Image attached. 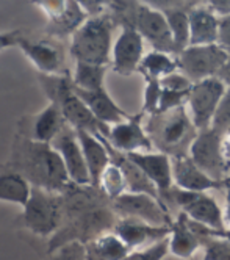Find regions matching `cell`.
Listing matches in <instances>:
<instances>
[{"label": "cell", "instance_id": "d6a6232c", "mask_svg": "<svg viewBox=\"0 0 230 260\" xmlns=\"http://www.w3.org/2000/svg\"><path fill=\"white\" fill-rule=\"evenodd\" d=\"M201 238V246L205 249L204 260H230V241L221 237L196 234Z\"/></svg>", "mask_w": 230, "mask_h": 260}, {"label": "cell", "instance_id": "7402d4cb", "mask_svg": "<svg viewBox=\"0 0 230 260\" xmlns=\"http://www.w3.org/2000/svg\"><path fill=\"white\" fill-rule=\"evenodd\" d=\"M125 155L133 163H137L140 168L146 173V176L155 183V187L160 193V198L166 206V198H168L169 191L172 190V187H174L171 158L165 154H160V152L158 154L133 152V154H125Z\"/></svg>", "mask_w": 230, "mask_h": 260}, {"label": "cell", "instance_id": "603a6c76", "mask_svg": "<svg viewBox=\"0 0 230 260\" xmlns=\"http://www.w3.org/2000/svg\"><path fill=\"white\" fill-rule=\"evenodd\" d=\"M172 163V177H174L176 187L194 191V193H205L208 190L224 188L222 182H216L212 177H208L204 171H201L194 161L189 157L183 158H171Z\"/></svg>", "mask_w": 230, "mask_h": 260}, {"label": "cell", "instance_id": "ffe728a7", "mask_svg": "<svg viewBox=\"0 0 230 260\" xmlns=\"http://www.w3.org/2000/svg\"><path fill=\"white\" fill-rule=\"evenodd\" d=\"M101 140L104 141V144L107 146L108 154H110V160L113 165H116L118 168L122 171L124 177H125V183H127V193H137V194H147L153 199H157L161 206H165V202L160 198V193L146 173L140 168L137 163H133L125 154L116 151L114 147L107 141V138L101 137ZM166 207V206H165ZM168 209V207H166Z\"/></svg>", "mask_w": 230, "mask_h": 260}, {"label": "cell", "instance_id": "8d00e7d4", "mask_svg": "<svg viewBox=\"0 0 230 260\" xmlns=\"http://www.w3.org/2000/svg\"><path fill=\"white\" fill-rule=\"evenodd\" d=\"M188 96H189V91L179 92V91L163 89V92H161V99H160V107H158V111H157V113H166V111H169V110H174V108H177V107L186 105Z\"/></svg>", "mask_w": 230, "mask_h": 260}, {"label": "cell", "instance_id": "4fadbf2b", "mask_svg": "<svg viewBox=\"0 0 230 260\" xmlns=\"http://www.w3.org/2000/svg\"><path fill=\"white\" fill-rule=\"evenodd\" d=\"M135 30L143 36V40H147L152 44L153 50L177 57L174 38H172L171 28L161 11L153 10L147 4L140 2L135 19Z\"/></svg>", "mask_w": 230, "mask_h": 260}, {"label": "cell", "instance_id": "3957f363", "mask_svg": "<svg viewBox=\"0 0 230 260\" xmlns=\"http://www.w3.org/2000/svg\"><path fill=\"white\" fill-rule=\"evenodd\" d=\"M146 134L160 154L169 158L189 157L191 144L199 135L193 119L186 113V105L152 115L146 124Z\"/></svg>", "mask_w": 230, "mask_h": 260}, {"label": "cell", "instance_id": "f35d334b", "mask_svg": "<svg viewBox=\"0 0 230 260\" xmlns=\"http://www.w3.org/2000/svg\"><path fill=\"white\" fill-rule=\"evenodd\" d=\"M52 260H86L85 245L82 243H69L53 252Z\"/></svg>", "mask_w": 230, "mask_h": 260}, {"label": "cell", "instance_id": "b9f144b4", "mask_svg": "<svg viewBox=\"0 0 230 260\" xmlns=\"http://www.w3.org/2000/svg\"><path fill=\"white\" fill-rule=\"evenodd\" d=\"M208 8L218 14V17L230 16V0H212V2H208Z\"/></svg>", "mask_w": 230, "mask_h": 260}, {"label": "cell", "instance_id": "74e56055", "mask_svg": "<svg viewBox=\"0 0 230 260\" xmlns=\"http://www.w3.org/2000/svg\"><path fill=\"white\" fill-rule=\"evenodd\" d=\"M160 83H161V88H163V89L179 91V92L191 91V88H193V85H194L186 76H183V74H179V72L169 74V76L163 77V79L160 80Z\"/></svg>", "mask_w": 230, "mask_h": 260}, {"label": "cell", "instance_id": "cb8c5ba5", "mask_svg": "<svg viewBox=\"0 0 230 260\" xmlns=\"http://www.w3.org/2000/svg\"><path fill=\"white\" fill-rule=\"evenodd\" d=\"M79 141L82 144L85 161L88 166V173L91 179V185L95 188L101 187V179L105 170L110 166V154L107 146L101 140V135H92L89 132H83V130H75Z\"/></svg>", "mask_w": 230, "mask_h": 260}, {"label": "cell", "instance_id": "8fae6325", "mask_svg": "<svg viewBox=\"0 0 230 260\" xmlns=\"http://www.w3.org/2000/svg\"><path fill=\"white\" fill-rule=\"evenodd\" d=\"M113 210L121 219H138L150 226L171 228L172 221L169 210L147 194L124 193L122 196L111 201Z\"/></svg>", "mask_w": 230, "mask_h": 260}, {"label": "cell", "instance_id": "f6af8a7d", "mask_svg": "<svg viewBox=\"0 0 230 260\" xmlns=\"http://www.w3.org/2000/svg\"><path fill=\"white\" fill-rule=\"evenodd\" d=\"M224 221L230 226V194H227V206H225V215H224Z\"/></svg>", "mask_w": 230, "mask_h": 260}, {"label": "cell", "instance_id": "ac0fdd59", "mask_svg": "<svg viewBox=\"0 0 230 260\" xmlns=\"http://www.w3.org/2000/svg\"><path fill=\"white\" fill-rule=\"evenodd\" d=\"M66 124L68 122L64 121L60 108L50 102L49 107H46L38 115L19 121L21 130H19L17 134H21L25 138L38 141V143L52 144V141L58 137V134L61 132Z\"/></svg>", "mask_w": 230, "mask_h": 260}, {"label": "cell", "instance_id": "bcb514c9", "mask_svg": "<svg viewBox=\"0 0 230 260\" xmlns=\"http://www.w3.org/2000/svg\"><path fill=\"white\" fill-rule=\"evenodd\" d=\"M222 187L227 188V191H228V194H230V177H225V179L222 180Z\"/></svg>", "mask_w": 230, "mask_h": 260}, {"label": "cell", "instance_id": "d6986e66", "mask_svg": "<svg viewBox=\"0 0 230 260\" xmlns=\"http://www.w3.org/2000/svg\"><path fill=\"white\" fill-rule=\"evenodd\" d=\"M143 116H144L143 113H138L135 116H130L124 122L111 125L107 141L114 147V149L122 154L152 151L153 144H152L149 135L146 134V130L141 127Z\"/></svg>", "mask_w": 230, "mask_h": 260}, {"label": "cell", "instance_id": "7c38bea8", "mask_svg": "<svg viewBox=\"0 0 230 260\" xmlns=\"http://www.w3.org/2000/svg\"><path fill=\"white\" fill-rule=\"evenodd\" d=\"M189 158L213 180L222 182L225 179L224 174L228 170V165L222 154V137L218 135L215 130L210 128L199 132L198 138L191 144Z\"/></svg>", "mask_w": 230, "mask_h": 260}, {"label": "cell", "instance_id": "2e32d148", "mask_svg": "<svg viewBox=\"0 0 230 260\" xmlns=\"http://www.w3.org/2000/svg\"><path fill=\"white\" fill-rule=\"evenodd\" d=\"M150 8L158 10L165 14L168 25L171 28L177 57L189 46V13L193 11L199 2H183V0H150L146 2Z\"/></svg>", "mask_w": 230, "mask_h": 260}, {"label": "cell", "instance_id": "60d3db41", "mask_svg": "<svg viewBox=\"0 0 230 260\" xmlns=\"http://www.w3.org/2000/svg\"><path fill=\"white\" fill-rule=\"evenodd\" d=\"M22 30H13V31H5L0 33V50H5L8 47H16L19 36H21Z\"/></svg>", "mask_w": 230, "mask_h": 260}, {"label": "cell", "instance_id": "9a60e30c", "mask_svg": "<svg viewBox=\"0 0 230 260\" xmlns=\"http://www.w3.org/2000/svg\"><path fill=\"white\" fill-rule=\"evenodd\" d=\"M52 147L61 157L72 183L82 185V187L91 185L82 144L79 141V137H77V132L69 124H66L58 137L52 141Z\"/></svg>", "mask_w": 230, "mask_h": 260}, {"label": "cell", "instance_id": "e575fe53", "mask_svg": "<svg viewBox=\"0 0 230 260\" xmlns=\"http://www.w3.org/2000/svg\"><path fill=\"white\" fill-rule=\"evenodd\" d=\"M212 130H215L222 138L230 132V88H227L224 98L219 102L212 122Z\"/></svg>", "mask_w": 230, "mask_h": 260}, {"label": "cell", "instance_id": "ee69618b", "mask_svg": "<svg viewBox=\"0 0 230 260\" xmlns=\"http://www.w3.org/2000/svg\"><path fill=\"white\" fill-rule=\"evenodd\" d=\"M222 154H224V158L230 168V132L222 138Z\"/></svg>", "mask_w": 230, "mask_h": 260}, {"label": "cell", "instance_id": "484cf974", "mask_svg": "<svg viewBox=\"0 0 230 260\" xmlns=\"http://www.w3.org/2000/svg\"><path fill=\"white\" fill-rule=\"evenodd\" d=\"M218 36L219 17L208 7H196L189 13V46L218 44Z\"/></svg>", "mask_w": 230, "mask_h": 260}, {"label": "cell", "instance_id": "ba28073f", "mask_svg": "<svg viewBox=\"0 0 230 260\" xmlns=\"http://www.w3.org/2000/svg\"><path fill=\"white\" fill-rule=\"evenodd\" d=\"M168 207H180L188 218L210 229H225V221L218 202L207 193L186 191L179 187H172L166 198Z\"/></svg>", "mask_w": 230, "mask_h": 260}, {"label": "cell", "instance_id": "e0dca14e", "mask_svg": "<svg viewBox=\"0 0 230 260\" xmlns=\"http://www.w3.org/2000/svg\"><path fill=\"white\" fill-rule=\"evenodd\" d=\"M144 52V40L135 30L125 27L118 36L111 52V68L121 76H132L140 69Z\"/></svg>", "mask_w": 230, "mask_h": 260}, {"label": "cell", "instance_id": "44dd1931", "mask_svg": "<svg viewBox=\"0 0 230 260\" xmlns=\"http://www.w3.org/2000/svg\"><path fill=\"white\" fill-rule=\"evenodd\" d=\"M113 234L119 237L124 245L130 251H138L141 246H152L158 241L168 238L171 235V228H158L150 226L147 222L138 219H121L116 222Z\"/></svg>", "mask_w": 230, "mask_h": 260}, {"label": "cell", "instance_id": "d4e9b609", "mask_svg": "<svg viewBox=\"0 0 230 260\" xmlns=\"http://www.w3.org/2000/svg\"><path fill=\"white\" fill-rule=\"evenodd\" d=\"M74 91L92 111V115L107 125H116L130 118L125 111L111 99V96L108 94L105 88L97 89V91H85V89H79L74 86Z\"/></svg>", "mask_w": 230, "mask_h": 260}, {"label": "cell", "instance_id": "5b68a950", "mask_svg": "<svg viewBox=\"0 0 230 260\" xmlns=\"http://www.w3.org/2000/svg\"><path fill=\"white\" fill-rule=\"evenodd\" d=\"M116 27L108 11L89 19L71 36L69 52L75 61L108 66L111 64V38Z\"/></svg>", "mask_w": 230, "mask_h": 260}, {"label": "cell", "instance_id": "6da1fadb", "mask_svg": "<svg viewBox=\"0 0 230 260\" xmlns=\"http://www.w3.org/2000/svg\"><path fill=\"white\" fill-rule=\"evenodd\" d=\"M64 221L60 231L50 237L47 252L53 254L69 243L88 245L99 237L113 232L119 216L114 213L111 199L92 185L71 183L61 193Z\"/></svg>", "mask_w": 230, "mask_h": 260}, {"label": "cell", "instance_id": "4dcf8cb0", "mask_svg": "<svg viewBox=\"0 0 230 260\" xmlns=\"http://www.w3.org/2000/svg\"><path fill=\"white\" fill-rule=\"evenodd\" d=\"M108 66H95L88 63L75 61V69L72 74V83L75 88L85 91H97L105 88L104 79Z\"/></svg>", "mask_w": 230, "mask_h": 260}, {"label": "cell", "instance_id": "83f0119b", "mask_svg": "<svg viewBox=\"0 0 230 260\" xmlns=\"http://www.w3.org/2000/svg\"><path fill=\"white\" fill-rule=\"evenodd\" d=\"M132 251L113 232L99 237L85 246L86 260H124Z\"/></svg>", "mask_w": 230, "mask_h": 260}, {"label": "cell", "instance_id": "4316f807", "mask_svg": "<svg viewBox=\"0 0 230 260\" xmlns=\"http://www.w3.org/2000/svg\"><path fill=\"white\" fill-rule=\"evenodd\" d=\"M199 246H201V238L191 231L188 215L180 212L177 219L171 226L169 251L180 258H189L198 251Z\"/></svg>", "mask_w": 230, "mask_h": 260}, {"label": "cell", "instance_id": "1f68e13d", "mask_svg": "<svg viewBox=\"0 0 230 260\" xmlns=\"http://www.w3.org/2000/svg\"><path fill=\"white\" fill-rule=\"evenodd\" d=\"M111 201H114L116 198L122 196L124 193H127V183H125V177L122 174V171L118 168L116 165L110 163V166L105 170V173L102 174L101 179V187H99Z\"/></svg>", "mask_w": 230, "mask_h": 260}, {"label": "cell", "instance_id": "5bb4252c", "mask_svg": "<svg viewBox=\"0 0 230 260\" xmlns=\"http://www.w3.org/2000/svg\"><path fill=\"white\" fill-rule=\"evenodd\" d=\"M41 10L46 11L47 25L46 33L60 40L72 36L89 17L82 8L80 2H38Z\"/></svg>", "mask_w": 230, "mask_h": 260}, {"label": "cell", "instance_id": "52a82bcc", "mask_svg": "<svg viewBox=\"0 0 230 260\" xmlns=\"http://www.w3.org/2000/svg\"><path fill=\"white\" fill-rule=\"evenodd\" d=\"M17 47L25 53L41 76L71 74L66 64V49L53 36H30L21 31Z\"/></svg>", "mask_w": 230, "mask_h": 260}, {"label": "cell", "instance_id": "f1b7e54d", "mask_svg": "<svg viewBox=\"0 0 230 260\" xmlns=\"http://www.w3.org/2000/svg\"><path fill=\"white\" fill-rule=\"evenodd\" d=\"M31 185L21 176L11 171L0 173V201L25 207L31 194Z\"/></svg>", "mask_w": 230, "mask_h": 260}, {"label": "cell", "instance_id": "8992f818", "mask_svg": "<svg viewBox=\"0 0 230 260\" xmlns=\"http://www.w3.org/2000/svg\"><path fill=\"white\" fill-rule=\"evenodd\" d=\"M64 221V202L61 193L33 187L22 212L24 226L35 235L53 237Z\"/></svg>", "mask_w": 230, "mask_h": 260}, {"label": "cell", "instance_id": "f546056e", "mask_svg": "<svg viewBox=\"0 0 230 260\" xmlns=\"http://www.w3.org/2000/svg\"><path fill=\"white\" fill-rule=\"evenodd\" d=\"M177 69H179V63L176 57L172 58V55L152 50L143 58L138 71L143 76H149V77L161 80L163 77L169 76V74L177 72Z\"/></svg>", "mask_w": 230, "mask_h": 260}, {"label": "cell", "instance_id": "ab89813d", "mask_svg": "<svg viewBox=\"0 0 230 260\" xmlns=\"http://www.w3.org/2000/svg\"><path fill=\"white\" fill-rule=\"evenodd\" d=\"M218 44L224 49H230V16L219 17V36Z\"/></svg>", "mask_w": 230, "mask_h": 260}, {"label": "cell", "instance_id": "7a4b0ae2", "mask_svg": "<svg viewBox=\"0 0 230 260\" xmlns=\"http://www.w3.org/2000/svg\"><path fill=\"white\" fill-rule=\"evenodd\" d=\"M2 171L21 174L31 187L63 193L72 183L64 163L52 144L38 143L17 134L10 160Z\"/></svg>", "mask_w": 230, "mask_h": 260}, {"label": "cell", "instance_id": "9c48e42d", "mask_svg": "<svg viewBox=\"0 0 230 260\" xmlns=\"http://www.w3.org/2000/svg\"><path fill=\"white\" fill-rule=\"evenodd\" d=\"M227 57V49L221 47L219 44H213L189 46L183 52H180L176 58L183 76H186L193 83H198L205 79L216 77V74L225 64Z\"/></svg>", "mask_w": 230, "mask_h": 260}, {"label": "cell", "instance_id": "277c9868", "mask_svg": "<svg viewBox=\"0 0 230 260\" xmlns=\"http://www.w3.org/2000/svg\"><path fill=\"white\" fill-rule=\"evenodd\" d=\"M40 80L50 102L60 108L64 121L74 130H83L92 135L108 138L111 125L101 122L86 104L75 94L71 74L66 76H41L40 74Z\"/></svg>", "mask_w": 230, "mask_h": 260}, {"label": "cell", "instance_id": "30bf717a", "mask_svg": "<svg viewBox=\"0 0 230 260\" xmlns=\"http://www.w3.org/2000/svg\"><path fill=\"white\" fill-rule=\"evenodd\" d=\"M225 91L227 86L218 77L205 79L191 88L186 105L191 110V119L199 132L212 128L215 113Z\"/></svg>", "mask_w": 230, "mask_h": 260}, {"label": "cell", "instance_id": "7bdbcfd3", "mask_svg": "<svg viewBox=\"0 0 230 260\" xmlns=\"http://www.w3.org/2000/svg\"><path fill=\"white\" fill-rule=\"evenodd\" d=\"M227 52H228L227 61H225V64L221 68V71L216 74V77H218L227 88H230V49H227Z\"/></svg>", "mask_w": 230, "mask_h": 260}, {"label": "cell", "instance_id": "d590c367", "mask_svg": "<svg viewBox=\"0 0 230 260\" xmlns=\"http://www.w3.org/2000/svg\"><path fill=\"white\" fill-rule=\"evenodd\" d=\"M169 251V238H165L158 243L147 246L144 249L132 251L124 260H163Z\"/></svg>", "mask_w": 230, "mask_h": 260}, {"label": "cell", "instance_id": "836d02e7", "mask_svg": "<svg viewBox=\"0 0 230 260\" xmlns=\"http://www.w3.org/2000/svg\"><path fill=\"white\" fill-rule=\"evenodd\" d=\"M146 79V89H144V104H143V111L141 113H149L150 116L155 115L160 107V99H161V83L158 79H153L149 76H144Z\"/></svg>", "mask_w": 230, "mask_h": 260}]
</instances>
